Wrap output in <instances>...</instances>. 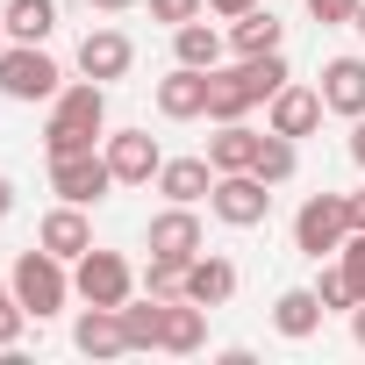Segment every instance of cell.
I'll return each mask as SVG.
<instances>
[{"label": "cell", "instance_id": "cell-40", "mask_svg": "<svg viewBox=\"0 0 365 365\" xmlns=\"http://www.w3.org/2000/svg\"><path fill=\"white\" fill-rule=\"evenodd\" d=\"M8 294H15V287H0V301H8Z\"/></svg>", "mask_w": 365, "mask_h": 365}, {"label": "cell", "instance_id": "cell-15", "mask_svg": "<svg viewBox=\"0 0 365 365\" xmlns=\"http://www.w3.org/2000/svg\"><path fill=\"white\" fill-rule=\"evenodd\" d=\"M208 344V308L201 301H165V329H158V351H172V358H194Z\"/></svg>", "mask_w": 365, "mask_h": 365}, {"label": "cell", "instance_id": "cell-10", "mask_svg": "<svg viewBox=\"0 0 365 365\" xmlns=\"http://www.w3.org/2000/svg\"><path fill=\"white\" fill-rule=\"evenodd\" d=\"M143 244H150L158 258H179V265L208 251V237H201V215H194L187 201H172L165 215H150V237H143Z\"/></svg>", "mask_w": 365, "mask_h": 365}, {"label": "cell", "instance_id": "cell-9", "mask_svg": "<svg viewBox=\"0 0 365 365\" xmlns=\"http://www.w3.org/2000/svg\"><path fill=\"white\" fill-rule=\"evenodd\" d=\"M322 115H329V108H322V86H294V79H287V86L265 101V129H279V136H294V143L315 136Z\"/></svg>", "mask_w": 365, "mask_h": 365}, {"label": "cell", "instance_id": "cell-5", "mask_svg": "<svg viewBox=\"0 0 365 365\" xmlns=\"http://www.w3.org/2000/svg\"><path fill=\"white\" fill-rule=\"evenodd\" d=\"M72 294L93 308H122L136 294V265L122 251H86V258H72Z\"/></svg>", "mask_w": 365, "mask_h": 365}, {"label": "cell", "instance_id": "cell-22", "mask_svg": "<svg viewBox=\"0 0 365 365\" xmlns=\"http://www.w3.org/2000/svg\"><path fill=\"white\" fill-rule=\"evenodd\" d=\"M258 136H265V129H251V122H222V129L208 136V165H215V172H251Z\"/></svg>", "mask_w": 365, "mask_h": 365}, {"label": "cell", "instance_id": "cell-23", "mask_svg": "<svg viewBox=\"0 0 365 365\" xmlns=\"http://www.w3.org/2000/svg\"><path fill=\"white\" fill-rule=\"evenodd\" d=\"M0 22H8V43H43L58 29V0H8Z\"/></svg>", "mask_w": 365, "mask_h": 365}, {"label": "cell", "instance_id": "cell-29", "mask_svg": "<svg viewBox=\"0 0 365 365\" xmlns=\"http://www.w3.org/2000/svg\"><path fill=\"white\" fill-rule=\"evenodd\" d=\"M315 294H322V308H358V294H351V279H344V265H329V272L315 279Z\"/></svg>", "mask_w": 365, "mask_h": 365}, {"label": "cell", "instance_id": "cell-3", "mask_svg": "<svg viewBox=\"0 0 365 365\" xmlns=\"http://www.w3.org/2000/svg\"><path fill=\"white\" fill-rule=\"evenodd\" d=\"M0 93L22 101V108H36V101H58L65 93V72H58V58L43 43H8V51H0Z\"/></svg>", "mask_w": 365, "mask_h": 365}, {"label": "cell", "instance_id": "cell-16", "mask_svg": "<svg viewBox=\"0 0 365 365\" xmlns=\"http://www.w3.org/2000/svg\"><path fill=\"white\" fill-rule=\"evenodd\" d=\"M322 315H329V308H322L315 287H287V294L272 301V329H279L287 344H308V336L322 329Z\"/></svg>", "mask_w": 365, "mask_h": 365}, {"label": "cell", "instance_id": "cell-21", "mask_svg": "<svg viewBox=\"0 0 365 365\" xmlns=\"http://www.w3.org/2000/svg\"><path fill=\"white\" fill-rule=\"evenodd\" d=\"M279 36H287V22H279L272 8H251V15L230 22V51H237V58H265V51H279Z\"/></svg>", "mask_w": 365, "mask_h": 365}, {"label": "cell", "instance_id": "cell-18", "mask_svg": "<svg viewBox=\"0 0 365 365\" xmlns=\"http://www.w3.org/2000/svg\"><path fill=\"white\" fill-rule=\"evenodd\" d=\"M187 301H201V308L237 301V265H230V258H215V251L187 258Z\"/></svg>", "mask_w": 365, "mask_h": 365}, {"label": "cell", "instance_id": "cell-38", "mask_svg": "<svg viewBox=\"0 0 365 365\" xmlns=\"http://www.w3.org/2000/svg\"><path fill=\"white\" fill-rule=\"evenodd\" d=\"M351 29H358V36H365V0H358V15H351Z\"/></svg>", "mask_w": 365, "mask_h": 365}, {"label": "cell", "instance_id": "cell-17", "mask_svg": "<svg viewBox=\"0 0 365 365\" xmlns=\"http://www.w3.org/2000/svg\"><path fill=\"white\" fill-rule=\"evenodd\" d=\"M158 194H165V201H187V208L208 201V194H215V165H208V158H165V165H158Z\"/></svg>", "mask_w": 365, "mask_h": 365}, {"label": "cell", "instance_id": "cell-14", "mask_svg": "<svg viewBox=\"0 0 365 365\" xmlns=\"http://www.w3.org/2000/svg\"><path fill=\"white\" fill-rule=\"evenodd\" d=\"M322 108L344 115V122L365 115V58H329L322 65Z\"/></svg>", "mask_w": 365, "mask_h": 365}, {"label": "cell", "instance_id": "cell-31", "mask_svg": "<svg viewBox=\"0 0 365 365\" xmlns=\"http://www.w3.org/2000/svg\"><path fill=\"white\" fill-rule=\"evenodd\" d=\"M308 15H315L322 29H336V22H351V15H358V0H308Z\"/></svg>", "mask_w": 365, "mask_h": 365}, {"label": "cell", "instance_id": "cell-39", "mask_svg": "<svg viewBox=\"0 0 365 365\" xmlns=\"http://www.w3.org/2000/svg\"><path fill=\"white\" fill-rule=\"evenodd\" d=\"M0 51H8V22H0Z\"/></svg>", "mask_w": 365, "mask_h": 365}, {"label": "cell", "instance_id": "cell-11", "mask_svg": "<svg viewBox=\"0 0 365 365\" xmlns=\"http://www.w3.org/2000/svg\"><path fill=\"white\" fill-rule=\"evenodd\" d=\"M158 115H165V122L208 115V72H201V65H172V72L158 79Z\"/></svg>", "mask_w": 365, "mask_h": 365}, {"label": "cell", "instance_id": "cell-37", "mask_svg": "<svg viewBox=\"0 0 365 365\" xmlns=\"http://www.w3.org/2000/svg\"><path fill=\"white\" fill-rule=\"evenodd\" d=\"M15 208V187H8V179H0V215H8Z\"/></svg>", "mask_w": 365, "mask_h": 365}, {"label": "cell", "instance_id": "cell-1", "mask_svg": "<svg viewBox=\"0 0 365 365\" xmlns=\"http://www.w3.org/2000/svg\"><path fill=\"white\" fill-rule=\"evenodd\" d=\"M108 129V86L101 79H79L51 101V122H43V150L51 158H72V150H93Z\"/></svg>", "mask_w": 365, "mask_h": 365}, {"label": "cell", "instance_id": "cell-35", "mask_svg": "<svg viewBox=\"0 0 365 365\" xmlns=\"http://www.w3.org/2000/svg\"><path fill=\"white\" fill-rule=\"evenodd\" d=\"M86 8H101V15H122V8H136V0H86Z\"/></svg>", "mask_w": 365, "mask_h": 365}, {"label": "cell", "instance_id": "cell-4", "mask_svg": "<svg viewBox=\"0 0 365 365\" xmlns=\"http://www.w3.org/2000/svg\"><path fill=\"white\" fill-rule=\"evenodd\" d=\"M344 237H351V208H344V194H308L301 215H294V251L322 265V258L344 251Z\"/></svg>", "mask_w": 365, "mask_h": 365}, {"label": "cell", "instance_id": "cell-26", "mask_svg": "<svg viewBox=\"0 0 365 365\" xmlns=\"http://www.w3.org/2000/svg\"><path fill=\"white\" fill-rule=\"evenodd\" d=\"M136 287H143V294H158V301H179V294H187V265H179V258H158V251H150V265L136 272Z\"/></svg>", "mask_w": 365, "mask_h": 365}, {"label": "cell", "instance_id": "cell-20", "mask_svg": "<svg viewBox=\"0 0 365 365\" xmlns=\"http://www.w3.org/2000/svg\"><path fill=\"white\" fill-rule=\"evenodd\" d=\"M172 65H201V72H215V65H222V29L201 22V15L179 22V29H172Z\"/></svg>", "mask_w": 365, "mask_h": 365}, {"label": "cell", "instance_id": "cell-7", "mask_svg": "<svg viewBox=\"0 0 365 365\" xmlns=\"http://www.w3.org/2000/svg\"><path fill=\"white\" fill-rule=\"evenodd\" d=\"M208 208H215V222H230V230H258V222L272 215V187H265L258 172H215Z\"/></svg>", "mask_w": 365, "mask_h": 365}, {"label": "cell", "instance_id": "cell-32", "mask_svg": "<svg viewBox=\"0 0 365 365\" xmlns=\"http://www.w3.org/2000/svg\"><path fill=\"white\" fill-rule=\"evenodd\" d=\"M258 0H208V15H222V22H237V15H251Z\"/></svg>", "mask_w": 365, "mask_h": 365}, {"label": "cell", "instance_id": "cell-25", "mask_svg": "<svg viewBox=\"0 0 365 365\" xmlns=\"http://www.w3.org/2000/svg\"><path fill=\"white\" fill-rule=\"evenodd\" d=\"M122 329H129V351H158V329H165V301L158 294H129L122 301Z\"/></svg>", "mask_w": 365, "mask_h": 365}, {"label": "cell", "instance_id": "cell-24", "mask_svg": "<svg viewBox=\"0 0 365 365\" xmlns=\"http://www.w3.org/2000/svg\"><path fill=\"white\" fill-rule=\"evenodd\" d=\"M251 172L265 179V187H287V179L301 172V150H294V136L265 129V136H258V158H251Z\"/></svg>", "mask_w": 365, "mask_h": 365}, {"label": "cell", "instance_id": "cell-27", "mask_svg": "<svg viewBox=\"0 0 365 365\" xmlns=\"http://www.w3.org/2000/svg\"><path fill=\"white\" fill-rule=\"evenodd\" d=\"M336 265H344V279H351V294L365 301V230H351V237H344V251H336Z\"/></svg>", "mask_w": 365, "mask_h": 365}, {"label": "cell", "instance_id": "cell-30", "mask_svg": "<svg viewBox=\"0 0 365 365\" xmlns=\"http://www.w3.org/2000/svg\"><path fill=\"white\" fill-rule=\"evenodd\" d=\"M22 329H29V308L8 294V301H0V351H15V344H22Z\"/></svg>", "mask_w": 365, "mask_h": 365}, {"label": "cell", "instance_id": "cell-8", "mask_svg": "<svg viewBox=\"0 0 365 365\" xmlns=\"http://www.w3.org/2000/svg\"><path fill=\"white\" fill-rule=\"evenodd\" d=\"M158 165H165V150H158L150 129H115V136H108V172H115V187H150Z\"/></svg>", "mask_w": 365, "mask_h": 365}, {"label": "cell", "instance_id": "cell-36", "mask_svg": "<svg viewBox=\"0 0 365 365\" xmlns=\"http://www.w3.org/2000/svg\"><path fill=\"white\" fill-rule=\"evenodd\" d=\"M351 336H358V344H365V301H358V308H351Z\"/></svg>", "mask_w": 365, "mask_h": 365}, {"label": "cell", "instance_id": "cell-19", "mask_svg": "<svg viewBox=\"0 0 365 365\" xmlns=\"http://www.w3.org/2000/svg\"><path fill=\"white\" fill-rule=\"evenodd\" d=\"M72 344H79L86 358H122V351H129V329H122V308H93V301H86V315H79Z\"/></svg>", "mask_w": 365, "mask_h": 365}, {"label": "cell", "instance_id": "cell-34", "mask_svg": "<svg viewBox=\"0 0 365 365\" xmlns=\"http://www.w3.org/2000/svg\"><path fill=\"white\" fill-rule=\"evenodd\" d=\"M344 208H351V230H365V187H358V194H344Z\"/></svg>", "mask_w": 365, "mask_h": 365}, {"label": "cell", "instance_id": "cell-6", "mask_svg": "<svg viewBox=\"0 0 365 365\" xmlns=\"http://www.w3.org/2000/svg\"><path fill=\"white\" fill-rule=\"evenodd\" d=\"M51 194L72 201V208H93L115 194V172H108V150H72V158H51Z\"/></svg>", "mask_w": 365, "mask_h": 365}, {"label": "cell", "instance_id": "cell-12", "mask_svg": "<svg viewBox=\"0 0 365 365\" xmlns=\"http://www.w3.org/2000/svg\"><path fill=\"white\" fill-rule=\"evenodd\" d=\"M129 65H136V43H129L122 29H86V43H79V72H86V79L108 86V79H122Z\"/></svg>", "mask_w": 365, "mask_h": 365}, {"label": "cell", "instance_id": "cell-2", "mask_svg": "<svg viewBox=\"0 0 365 365\" xmlns=\"http://www.w3.org/2000/svg\"><path fill=\"white\" fill-rule=\"evenodd\" d=\"M8 287H15V301L29 308V322H51V315L72 301V272H65V258L43 251V244L15 258V279H8Z\"/></svg>", "mask_w": 365, "mask_h": 365}, {"label": "cell", "instance_id": "cell-13", "mask_svg": "<svg viewBox=\"0 0 365 365\" xmlns=\"http://www.w3.org/2000/svg\"><path fill=\"white\" fill-rule=\"evenodd\" d=\"M36 244H43V251H58L65 265H72V258H86V251H93V222H86V208H72V201H58V208L43 215V230H36Z\"/></svg>", "mask_w": 365, "mask_h": 365}, {"label": "cell", "instance_id": "cell-28", "mask_svg": "<svg viewBox=\"0 0 365 365\" xmlns=\"http://www.w3.org/2000/svg\"><path fill=\"white\" fill-rule=\"evenodd\" d=\"M194 15H208V0H150V22H165V29L194 22Z\"/></svg>", "mask_w": 365, "mask_h": 365}, {"label": "cell", "instance_id": "cell-33", "mask_svg": "<svg viewBox=\"0 0 365 365\" xmlns=\"http://www.w3.org/2000/svg\"><path fill=\"white\" fill-rule=\"evenodd\" d=\"M351 165H358V172H365V115H358V122H351Z\"/></svg>", "mask_w": 365, "mask_h": 365}]
</instances>
